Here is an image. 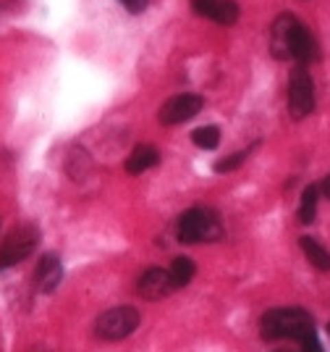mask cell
I'll return each instance as SVG.
<instances>
[{"label":"cell","instance_id":"obj_1","mask_svg":"<svg viewBox=\"0 0 330 352\" xmlns=\"http://www.w3.org/2000/svg\"><path fill=\"white\" fill-rule=\"evenodd\" d=\"M315 329L312 316L304 308H273L259 321V334L268 342L278 339H302L307 331Z\"/></svg>","mask_w":330,"mask_h":352},{"label":"cell","instance_id":"obj_2","mask_svg":"<svg viewBox=\"0 0 330 352\" xmlns=\"http://www.w3.org/2000/svg\"><path fill=\"white\" fill-rule=\"evenodd\" d=\"M176 234H178V242H184V245L215 242V239L223 236V223H220L215 210H210V208H191V210H187L178 219Z\"/></svg>","mask_w":330,"mask_h":352},{"label":"cell","instance_id":"obj_3","mask_svg":"<svg viewBox=\"0 0 330 352\" xmlns=\"http://www.w3.org/2000/svg\"><path fill=\"white\" fill-rule=\"evenodd\" d=\"M142 323L139 310L131 305H121V308L105 310L100 318L95 321V334L105 342H121V339L131 337Z\"/></svg>","mask_w":330,"mask_h":352},{"label":"cell","instance_id":"obj_4","mask_svg":"<svg viewBox=\"0 0 330 352\" xmlns=\"http://www.w3.org/2000/svg\"><path fill=\"white\" fill-rule=\"evenodd\" d=\"M37 242H40V229L37 226H32V223L16 226L0 245V268H11V265L27 261L29 255L37 250Z\"/></svg>","mask_w":330,"mask_h":352},{"label":"cell","instance_id":"obj_5","mask_svg":"<svg viewBox=\"0 0 330 352\" xmlns=\"http://www.w3.org/2000/svg\"><path fill=\"white\" fill-rule=\"evenodd\" d=\"M288 113L291 118L302 121L315 111V82L312 74L307 72L304 66L294 69L291 79H288Z\"/></svg>","mask_w":330,"mask_h":352},{"label":"cell","instance_id":"obj_6","mask_svg":"<svg viewBox=\"0 0 330 352\" xmlns=\"http://www.w3.org/2000/svg\"><path fill=\"white\" fill-rule=\"evenodd\" d=\"M202 95H194V92H181V95H176L171 100H165L163 108H160V124H165V126H176V124H187L191 118L197 116L202 111Z\"/></svg>","mask_w":330,"mask_h":352},{"label":"cell","instance_id":"obj_7","mask_svg":"<svg viewBox=\"0 0 330 352\" xmlns=\"http://www.w3.org/2000/svg\"><path fill=\"white\" fill-rule=\"evenodd\" d=\"M299 19L291 14H281L273 21L270 27V50L278 60H288L291 58V37H294V30H296Z\"/></svg>","mask_w":330,"mask_h":352},{"label":"cell","instance_id":"obj_8","mask_svg":"<svg viewBox=\"0 0 330 352\" xmlns=\"http://www.w3.org/2000/svg\"><path fill=\"white\" fill-rule=\"evenodd\" d=\"M173 289L176 287H173L168 268H147L142 276H139V281H137V292L142 294L144 300H163Z\"/></svg>","mask_w":330,"mask_h":352},{"label":"cell","instance_id":"obj_9","mask_svg":"<svg viewBox=\"0 0 330 352\" xmlns=\"http://www.w3.org/2000/svg\"><path fill=\"white\" fill-rule=\"evenodd\" d=\"M194 11L215 24H223V27H231L239 21V6L233 0H191Z\"/></svg>","mask_w":330,"mask_h":352},{"label":"cell","instance_id":"obj_10","mask_svg":"<svg viewBox=\"0 0 330 352\" xmlns=\"http://www.w3.org/2000/svg\"><path fill=\"white\" fill-rule=\"evenodd\" d=\"M60 281H63L60 258H56V255H43L37 268H34V287H37V292H43V294L56 292Z\"/></svg>","mask_w":330,"mask_h":352},{"label":"cell","instance_id":"obj_11","mask_svg":"<svg viewBox=\"0 0 330 352\" xmlns=\"http://www.w3.org/2000/svg\"><path fill=\"white\" fill-rule=\"evenodd\" d=\"M291 58L299 63H315L320 60V45H317L315 34L304 27L302 21L296 24L294 37H291Z\"/></svg>","mask_w":330,"mask_h":352},{"label":"cell","instance_id":"obj_12","mask_svg":"<svg viewBox=\"0 0 330 352\" xmlns=\"http://www.w3.org/2000/svg\"><path fill=\"white\" fill-rule=\"evenodd\" d=\"M160 163V153L152 145H139L131 150V155L126 158V171L129 174H144L150 168H155Z\"/></svg>","mask_w":330,"mask_h":352},{"label":"cell","instance_id":"obj_13","mask_svg":"<svg viewBox=\"0 0 330 352\" xmlns=\"http://www.w3.org/2000/svg\"><path fill=\"white\" fill-rule=\"evenodd\" d=\"M299 245H302L307 261L315 265L317 271H330V250L322 248L315 236H302Z\"/></svg>","mask_w":330,"mask_h":352},{"label":"cell","instance_id":"obj_14","mask_svg":"<svg viewBox=\"0 0 330 352\" xmlns=\"http://www.w3.org/2000/svg\"><path fill=\"white\" fill-rule=\"evenodd\" d=\"M168 274H171V281L176 289H181V287H187V284H191V279H194V274H197V268H194V261L191 258H187V255H181V258H176L171 263V268H168Z\"/></svg>","mask_w":330,"mask_h":352},{"label":"cell","instance_id":"obj_15","mask_svg":"<svg viewBox=\"0 0 330 352\" xmlns=\"http://www.w3.org/2000/svg\"><path fill=\"white\" fill-rule=\"evenodd\" d=\"M317 203H320V187L309 184L302 192V203H299V221L302 223H312L317 216Z\"/></svg>","mask_w":330,"mask_h":352},{"label":"cell","instance_id":"obj_16","mask_svg":"<svg viewBox=\"0 0 330 352\" xmlns=\"http://www.w3.org/2000/svg\"><path fill=\"white\" fill-rule=\"evenodd\" d=\"M191 142L200 150H215L220 145V129L217 126H200L191 134Z\"/></svg>","mask_w":330,"mask_h":352},{"label":"cell","instance_id":"obj_17","mask_svg":"<svg viewBox=\"0 0 330 352\" xmlns=\"http://www.w3.org/2000/svg\"><path fill=\"white\" fill-rule=\"evenodd\" d=\"M246 161H249V150H239V153H231L226 158H220L213 168H215L217 174H228V171H236V168Z\"/></svg>","mask_w":330,"mask_h":352},{"label":"cell","instance_id":"obj_18","mask_svg":"<svg viewBox=\"0 0 330 352\" xmlns=\"http://www.w3.org/2000/svg\"><path fill=\"white\" fill-rule=\"evenodd\" d=\"M299 342H302V352H325L322 350V344H320V339H317L315 329H312V331H307Z\"/></svg>","mask_w":330,"mask_h":352},{"label":"cell","instance_id":"obj_19","mask_svg":"<svg viewBox=\"0 0 330 352\" xmlns=\"http://www.w3.org/2000/svg\"><path fill=\"white\" fill-rule=\"evenodd\" d=\"M126 8H129V14H142L147 11V6H150V0H121Z\"/></svg>","mask_w":330,"mask_h":352},{"label":"cell","instance_id":"obj_20","mask_svg":"<svg viewBox=\"0 0 330 352\" xmlns=\"http://www.w3.org/2000/svg\"><path fill=\"white\" fill-rule=\"evenodd\" d=\"M320 192H322L325 197H330V174L325 176V179H322V187H320Z\"/></svg>","mask_w":330,"mask_h":352},{"label":"cell","instance_id":"obj_21","mask_svg":"<svg viewBox=\"0 0 330 352\" xmlns=\"http://www.w3.org/2000/svg\"><path fill=\"white\" fill-rule=\"evenodd\" d=\"M275 352H291V350H275Z\"/></svg>","mask_w":330,"mask_h":352},{"label":"cell","instance_id":"obj_22","mask_svg":"<svg viewBox=\"0 0 330 352\" xmlns=\"http://www.w3.org/2000/svg\"><path fill=\"white\" fill-rule=\"evenodd\" d=\"M34 352H47V350H34Z\"/></svg>","mask_w":330,"mask_h":352},{"label":"cell","instance_id":"obj_23","mask_svg":"<svg viewBox=\"0 0 330 352\" xmlns=\"http://www.w3.org/2000/svg\"><path fill=\"white\" fill-rule=\"evenodd\" d=\"M328 334H330V323H328Z\"/></svg>","mask_w":330,"mask_h":352}]
</instances>
